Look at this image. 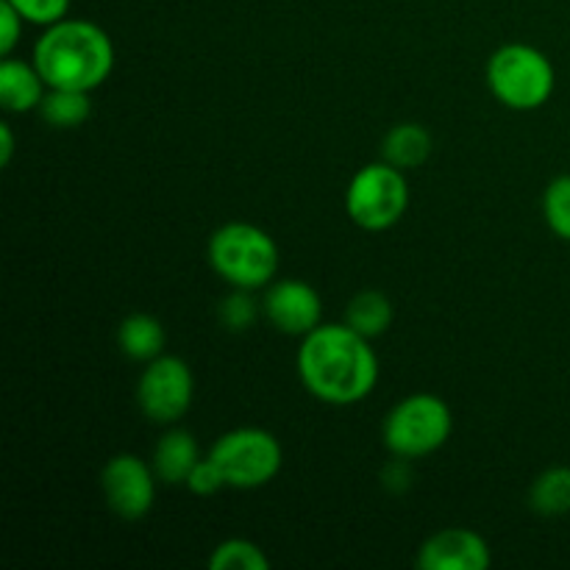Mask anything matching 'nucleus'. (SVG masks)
Returning <instances> with one entry per match:
<instances>
[{"label": "nucleus", "mask_w": 570, "mask_h": 570, "mask_svg": "<svg viewBox=\"0 0 570 570\" xmlns=\"http://www.w3.org/2000/svg\"><path fill=\"white\" fill-rule=\"evenodd\" d=\"M298 376L312 399L332 406L365 401L379 382V356L371 340L348 323H321L301 337Z\"/></svg>", "instance_id": "obj_1"}, {"label": "nucleus", "mask_w": 570, "mask_h": 570, "mask_svg": "<svg viewBox=\"0 0 570 570\" xmlns=\"http://www.w3.org/2000/svg\"><path fill=\"white\" fill-rule=\"evenodd\" d=\"M33 65L48 87L92 92L115 70V45L89 20H61L33 45Z\"/></svg>", "instance_id": "obj_2"}, {"label": "nucleus", "mask_w": 570, "mask_h": 570, "mask_svg": "<svg viewBox=\"0 0 570 570\" xmlns=\"http://www.w3.org/2000/svg\"><path fill=\"white\" fill-rule=\"evenodd\" d=\"M209 265L234 289H262L276 278L278 245L254 223H226L209 239Z\"/></svg>", "instance_id": "obj_3"}, {"label": "nucleus", "mask_w": 570, "mask_h": 570, "mask_svg": "<svg viewBox=\"0 0 570 570\" xmlns=\"http://www.w3.org/2000/svg\"><path fill=\"white\" fill-rule=\"evenodd\" d=\"M488 87L507 109L534 111L554 95L557 72L543 50L512 42L490 56Z\"/></svg>", "instance_id": "obj_4"}, {"label": "nucleus", "mask_w": 570, "mask_h": 570, "mask_svg": "<svg viewBox=\"0 0 570 570\" xmlns=\"http://www.w3.org/2000/svg\"><path fill=\"white\" fill-rule=\"evenodd\" d=\"M451 429H454L451 406L440 395L415 393L387 412L382 438L393 456L421 460L449 443Z\"/></svg>", "instance_id": "obj_5"}, {"label": "nucleus", "mask_w": 570, "mask_h": 570, "mask_svg": "<svg viewBox=\"0 0 570 570\" xmlns=\"http://www.w3.org/2000/svg\"><path fill=\"white\" fill-rule=\"evenodd\" d=\"M410 206V184L404 170L387 165V161H373L356 170L345 189V212L362 232H387Z\"/></svg>", "instance_id": "obj_6"}, {"label": "nucleus", "mask_w": 570, "mask_h": 570, "mask_svg": "<svg viewBox=\"0 0 570 570\" xmlns=\"http://www.w3.org/2000/svg\"><path fill=\"white\" fill-rule=\"evenodd\" d=\"M209 456L220 468L226 484L234 490L265 488L282 471V443L267 429L239 426L220 434Z\"/></svg>", "instance_id": "obj_7"}, {"label": "nucleus", "mask_w": 570, "mask_h": 570, "mask_svg": "<svg viewBox=\"0 0 570 570\" xmlns=\"http://www.w3.org/2000/svg\"><path fill=\"white\" fill-rule=\"evenodd\" d=\"M193 395L195 379L187 362L167 354L145 362L137 384V404L150 423L159 426L178 423L193 406Z\"/></svg>", "instance_id": "obj_8"}, {"label": "nucleus", "mask_w": 570, "mask_h": 570, "mask_svg": "<svg viewBox=\"0 0 570 570\" xmlns=\"http://www.w3.org/2000/svg\"><path fill=\"white\" fill-rule=\"evenodd\" d=\"M156 471L137 454L111 456L100 473V490L115 515L122 521H142L156 501Z\"/></svg>", "instance_id": "obj_9"}, {"label": "nucleus", "mask_w": 570, "mask_h": 570, "mask_svg": "<svg viewBox=\"0 0 570 570\" xmlns=\"http://www.w3.org/2000/svg\"><path fill=\"white\" fill-rule=\"evenodd\" d=\"M262 315L271 321L276 332L287 337H306L323 323V301L312 284L301 278H282V282L267 284Z\"/></svg>", "instance_id": "obj_10"}, {"label": "nucleus", "mask_w": 570, "mask_h": 570, "mask_svg": "<svg viewBox=\"0 0 570 570\" xmlns=\"http://www.w3.org/2000/svg\"><path fill=\"white\" fill-rule=\"evenodd\" d=\"M490 546L473 529H443L417 549V568L423 570H484L490 566Z\"/></svg>", "instance_id": "obj_11"}, {"label": "nucleus", "mask_w": 570, "mask_h": 570, "mask_svg": "<svg viewBox=\"0 0 570 570\" xmlns=\"http://www.w3.org/2000/svg\"><path fill=\"white\" fill-rule=\"evenodd\" d=\"M48 83H45L42 72L37 65L28 61L9 59L0 65V106L11 115H26V111H37L42 104Z\"/></svg>", "instance_id": "obj_12"}, {"label": "nucleus", "mask_w": 570, "mask_h": 570, "mask_svg": "<svg viewBox=\"0 0 570 570\" xmlns=\"http://www.w3.org/2000/svg\"><path fill=\"white\" fill-rule=\"evenodd\" d=\"M200 462L198 440L187 432V429H170L159 438L154 445V465L156 476L165 484H187L189 473Z\"/></svg>", "instance_id": "obj_13"}, {"label": "nucleus", "mask_w": 570, "mask_h": 570, "mask_svg": "<svg viewBox=\"0 0 570 570\" xmlns=\"http://www.w3.org/2000/svg\"><path fill=\"white\" fill-rule=\"evenodd\" d=\"M165 343V326L154 315H145V312H134L117 328V345L134 362H150L161 356Z\"/></svg>", "instance_id": "obj_14"}, {"label": "nucleus", "mask_w": 570, "mask_h": 570, "mask_svg": "<svg viewBox=\"0 0 570 570\" xmlns=\"http://www.w3.org/2000/svg\"><path fill=\"white\" fill-rule=\"evenodd\" d=\"M382 156L399 170H415L432 156V134L417 122H399L384 137Z\"/></svg>", "instance_id": "obj_15"}, {"label": "nucleus", "mask_w": 570, "mask_h": 570, "mask_svg": "<svg viewBox=\"0 0 570 570\" xmlns=\"http://www.w3.org/2000/svg\"><path fill=\"white\" fill-rule=\"evenodd\" d=\"M393 304L384 293L379 289H362L345 306V323H348L354 332H360L362 337L373 340L382 337L390 326H393Z\"/></svg>", "instance_id": "obj_16"}, {"label": "nucleus", "mask_w": 570, "mask_h": 570, "mask_svg": "<svg viewBox=\"0 0 570 570\" xmlns=\"http://www.w3.org/2000/svg\"><path fill=\"white\" fill-rule=\"evenodd\" d=\"M37 111L50 128H78L92 115V100L81 89L48 87Z\"/></svg>", "instance_id": "obj_17"}, {"label": "nucleus", "mask_w": 570, "mask_h": 570, "mask_svg": "<svg viewBox=\"0 0 570 570\" xmlns=\"http://www.w3.org/2000/svg\"><path fill=\"white\" fill-rule=\"evenodd\" d=\"M529 507L546 518L568 515L570 512V468H549L534 479L529 490Z\"/></svg>", "instance_id": "obj_18"}, {"label": "nucleus", "mask_w": 570, "mask_h": 570, "mask_svg": "<svg viewBox=\"0 0 570 570\" xmlns=\"http://www.w3.org/2000/svg\"><path fill=\"white\" fill-rule=\"evenodd\" d=\"M212 570H267L271 560H267L265 551L256 543L245 538H232L223 540L209 557Z\"/></svg>", "instance_id": "obj_19"}, {"label": "nucleus", "mask_w": 570, "mask_h": 570, "mask_svg": "<svg viewBox=\"0 0 570 570\" xmlns=\"http://www.w3.org/2000/svg\"><path fill=\"white\" fill-rule=\"evenodd\" d=\"M543 217L551 232L570 243V176H560L546 187Z\"/></svg>", "instance_id": "obj_20"}, {"label": "nucleus", "mask_w": 570, "mask_h": 570, "mask_svg": "<svg viewBox=\"0 0 570 570\" xmlns=\"http://www.w3.org/2000/svg\"><path fill=\"white\" fill-rule=\"evenodd\" d=\"M259 317V304L254 301L250 289H234L220 304V321L228 332H248Z\"/></svg>", "instance_id": "obj_21"}, {"label": "nucleus", "mask_w": 570, "mask_h": 570, "mask_svg": "<svg viewBox=\"0 0 570 570\" xmlns=\"http://www.w3.org/2000/svg\"><path fill=\"white\" fill-rule=\"evenodd\" d=\"M20 11V17L31 26H56L67 17L70 11V0H6Z\"/></svg>", "instance_id": "obj_22"}, {"label": "nucleus", "mask_w": 570, "mask_h": 570, "mask_svg": "<svg viewBox=\"0 0 570 570\" xmlns=\"http://www.w3.org/2000/svg\"><path fill=\"white\" fill-rule=\"evenodd\" d=\"M223 488H228L226 476H223V471L215 465V460H212V456L200 460L187 479V490L193 495H200V499L220 493Z\"/></svg>", "instance_id": "obj_23"}, {"label": "nucleus", "mask_w": 570, "mask_h": 570, "mask_svg": "<svg viewBox=\"0 0 570 570\" xmlns=\"http://www.w3.org/2000/svg\"><path fill=\"white\" fill-rule=\"evenodd\" d=\"M22 22L26 20L20 17V11L3 0V3H0V53L3 56H11L14 45L20 42Z\"/></svg>", "instance_id": "obj_24"}, {"label": "nucleus", "mask_w": 570, "mask_h": 570, "mask_svg": "<svg viewBox=\"0 0 570 570\" xmlns=\"http://www.w3.org/2000/svg\"><path fill=\"white\" fill-rule=\"evenodd\" d=\"M382 482H384V488L393 490V493H404V490L410 488V482H412L410 460H404V456H395L390 465H384Z\"/></svg>", "instance_id": "obj_25"}, {"label": "nucleus", "mask_w": 570, "mask_h": 570, "mask_svg": "<svg viewBox=\"0 0 570 570\" xmlns=\"http://www.w3.org/2000/svg\"><path fill=\"white\" fill-rule=\"evenodd\" d=\"M11 156H14V134L9 122H0V165L9 167Z\"/></svg>", "instance_id": "obj_26"}]
</instances>
